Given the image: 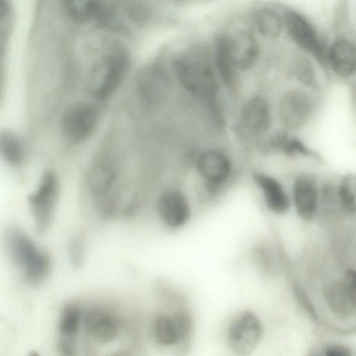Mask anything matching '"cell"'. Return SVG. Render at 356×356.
<instances>
[{
  "label": "cell",
  "mask_w": 356,
  "mask_h": 356,
  "mask_svg": "<svg viewBox=\"0 0 356 356\" xmlns=\"http://www.w3.org/2000/svg\"><path fill=\"white\" fill-rule=\"evenodd\" d=\"M312 106L311 99L305 91L295 89L287 92L279 104L281 123L289 130L299 129L309 118Z\"/></svg>",
  "instance_id": "13"
},
{
  "label": "cell",
  "mask_w": 356,
  "mask_h": 356,
  "mask_svg": "<svg viewBox=\"0 0 356 356\" xmlns=\"http://www.w3.org/2000/svg\"><path fill=\"white\" fill-rule=\"evenodd\" d=\"M195 165L204 187L211 194L218 192L233 174V165L229 158L216 149H208L200 153L196 158Z\"/></svg>",
  "instance_id": "9"
},
{
  "label": "cell",
  "mask_w": 356,
  "mask_h": 356,
  "mask_svg": "<svg viewBox=\"0 0 356 356\" xmlns=\"http://www.w3.org/2000/svg\"><path fill=\"white\" fill-rule=\"evenodd\" d=\"M0 158L13 168H20L26 163L28 149L16 134L6 130L0 131Z\"/></svg>",
  "instance_id": "18"
},
{
  "label": "cell",
  "mask_w": 356,
  "mask_h": 356,
  "mask_svg": "<svg viewBox=\"0 0 356 356\" xmlns=\"http://www.w3.org/2000/svg\"><path fill=\"white\" fill-rule=\"evenodd\" d=\"M28 356H40V355L37 352L33 351V352L30 353Z\"/></svg>",
  "instance_id": "27"
},
{
  "label": "cell",
  "mask_w": 356,
  "mask_h": 356,
  "mask_svg": "<svg viewBox=\"0 0 356 356\" xmlns=\"http://www.w3.org/2000/svg\"><path fill=\"white\" fill-rule=\"evenodd\" d=\"M216 65L224 83L231 86L234 81V65L230 60L226 38L218 39L216 47Z\"/></svg>",
  "instance_id": "22"
},
{
  "label": "cell",
  "mask_w": 356,
  "mask_h": 356,
  "mask_svg": "<svg viewBox=\"0 0 356 356\" xmlns=\"http://www.w3.org/2000/svg\"><path fill=\"white\" fill-rule=\"evenodd\" d=\"M254 21L257 30L266 38H277L282 31V20L273 10L268 9L259 10L255 15Z\"/></svg>",
  "instance_id": "21"
},
{
  "label": "cell",
  "mask_w": 356,
  "mask_h": 356,
  "mask_svg": "<svg viewBox=\"0 0 356 356\" xmlns=\"http://www.w3.org/2000/svg\"><path fill=\"white\" fill-rule=\"evenodd\" d=\"M227 51L234 67L251 68L259 55V46L254 36L247 31H240L226 38Z\"/></svg>",
  "instance_id": "15"
},
{
  "label": "cell",
  "mask_w": 356,
  "mask_h": 356,
  "mask_svg": "<svg viewBox=\"0 0 356 356\" xmlns=\"http://www.w3.org/2000/svg\"><path fill=\"white\" fill-rule=\"evenodd\" d=\"M86 241L81 235L75 236L70 243L69 252L75 265H80L86 255Z\"/></svg>",
  "instance_id": "24"
},
{
  "label": "cell",
  "mask_w": 356,
  "mask_h": 356,
  "mask_svg": "<svg viewBox=\"0 0 356 356\" xmlns=\"http://www.w3.org/2000/svg\"><path fill=\"white\" fill-rule=\"evenodd\" d=\"M317 356H353L350 348L343 343H332L327 346Z\"/></svg>",
  "instance_id": "26"
},
{
  "label": "cell",
  "mask_w": 356,
  "mask_h": 356,
  "mask_svg": "<svg viewBox=\"0 0 356 356\" xmlns=\"http://www.w3.org/2000/svg\"><path fill=\"white\" fill-rule=\"evenodd\" d=\"M63 8L74 21L86 22L93 18H99L102 4L90 0H70L63 2Z\"/></svg>",
  "instance_id": "20"
},
{
  "label": "cell",
  "mask_w": 356,
  "mask_h": 356,
  "mask_svg": "<svg viewBox=\"0 0 356 356\" xmlns=\"http://www.w3.org/2000/svg\"><path fill=\"white\" fill-rule=\"evenodd\" d=\"M264 327L255 313L244 310L230 321L226 332L229 348L236 356H248L260 342Z\"/></svg>",
  "instance_id": "7"
},
{
  "label": "cell",
  "mask_w": 356,
  "mask_h": 356,
  "mask_svg": "<svg viewBox=\"0 0 356 356\" xmlns=\"http://www.w3.org/2000/svg\"><path fill=\"white\" fill-rule=\"evenodd\" d=\"M3 242L8 259L26 283L37 286L48 278L53 267L51 255L29 232L11 226Z\"/></svg>",
  "instance_id": "2"
},
{
  "label": "cell",
  "mask_w": 356,
  "mask_h": 356,
  "mask_svg": "<svg viewBox=\"0 0 356 356\" xmlns=\"http://www.w3.org/2000/svg\"><path fill=\"white\" fill-rule=\"evenodd\" d=\"M290 197L291 207L305 221H312L318 215L321 205V188L312 175L302 173L293 181Z\"/></svg>",
  "instance_id": "11"
},
{
  "label": "cell",
  "mask_w": 356,
  "mask_h": 356,
  "mask_svg": "<svg viewBox=\"0 0 356 356\" xmlns=\"http://www.w3.org/2000/svg\"><path fill=\"white\" fill-rule=\"evenodd\" d=\"M178 79L186 91L192 95L213 103L218 95V85L214 71L204 57L188 56L175 62Z\"/></svg>",
  "instance_id": "4"
},
{
  "label": "cell",
  "mask_w": 356,
  "mask_h": 356,
  "mask_svg": "<svg viewBox=\"0 0 356 356\" xmlns=\"http://www.w3.org/2000/svg\"><path fill=\"white\" fill-rule=\"evenodd\" d=\"M285 22L291 38L300 47L318 59L323 56V49L318 35L307 20L300 14L289 12Z\"/></svg>",
  "instance_id": "16"
},
{
  "label": "cell",
  "mask_w": 356,
  "mask_h": 356,
  "mask_svg": "<svg viewBox=\"0 0 356 356\" xmlns=\"http://www.w3.org/2000/svg\"><path fill=\"white\" fill-rule=\"evenodd\" d=\"M323 311L327 318L341 325L355 323L356 316V274L346 268L340 277L326 282L321 288Z\"/></svg>",
  "instance_id": "3"
},
{
  "label": "cell",
  "mask_w": 356,
  "mask_h": 356,
  "mask_svg": "<svg viewBox=\"0 0 356 356\" xmlns=\"http://www.w3.org/2000/svg\"><path fill=\"white\" fill-rule=\"evenodd\" d=\"M136 87L140 99L146 106H158L168 92V74L161 65H148L138 73Z\"/></svg>",
  "instance_id": "12"
},
{
  "label": "cell",
  "mask_w": 356,
  "mask_h": 356,
  "mask_svg": "<svg viewBox=\"0 0 356 356\" xmlns=\"http://www.w3.org/2000/svg\"><path fill=\"white\" fill-rule=\"evenodd\" d=\"M241 123L245 131L251 135L264 134L270 123V109L266 100L261 97L250 99L243 108Z\"/></svg>",
  "instance_id": "17"
},
{
  "label": "cell",
  "mask_w": 356,
  "mask_h": 356,
  "mask_svg": "<svg viewBox=\"0 0 356 356\" xmlns=\"http://www.w3.org/2000/svg\"><path fill=\"white\" fill-rule=\"evenodd\" d=\"M337 202L339 207L347 214L355 212V193L351 181L345 179L336 188Z\"/></svg>",
  "instance_id": "23"
},
{
  "label": "cell",
  "mask_w": 356,
  "mask_h": 356,
  "mask_svg": "<svg viewBox=\"0 0 356 356\" xmlns=\"http://www.w3.org/2000/svg\"><path fill=\"white\" fill-rule=\"evenodd\" d=\"M127 57L120 52L111 53L99 58L92 67L88 77L89 92L104 99L118 88L127 70Z\"/></svg>",
  "instance_id": "6"
},
{
  "label": "cell",
  "mask_w": 356,
  "mask_h": 356,
  "mask_svg": "<svg viewBox=\"0 0 356 356\" xmlns=\"http://www.w3.org/2000/svg\"><path fill=\"white\" fill-rule=\"evenodd\" d=\"M156 216L166 228L181 229L190 221L193 208L186 193L178 186H168L159 192L154 203Z\"/></svg>",
  "instance_id": "8"
},
{
  "label": "cell",
  "mask_w": 356,
  "mask_h": 356,
  "mask_svg": "<svg viewBox=\"0 0 356 356\" xmlns=\"http://www.w3.org/2000/svg\"><path fill=\"white\" fill-rule=\"evenodd\" d=\"M252 177L261 193L264 204L271 213L284 215L291 209L290 194L277 179L261 172H254Z\"/></svg>",
  "instance_id": "14"
},
{
  "label": "cell",
  "mask_w": 356,
  "mask_h": 356,
  "mask_svg": "<svg viewBox=\"0 0 356 356\" xmlns=\"http://www.w3.org/2000/svg\"><path fill=\"white\" fill-rule=\"evenodd\" d=\"M99 121L95 107L84 102H74L63 113L62 133L69 140L79 143L87 139L95 131Z\"/></svg>",
  "instance_id": "10"
},
{
  "label": "cell",
  "mask_w": 356,
  "mask_h": 356,
  "mask_svg": "<svg viewBox=\"0 0 356 356\" xmlns=\"http://www.w3.org/2000/svg\"><path fill=\"white\" fill-rule=\"evenodd\" d=\"M143 316L147 345L170 356H186L195 322L190 305L181 293L168 284L159 283L152 307Z\"/></svg>",
  "instance_id": "1"
},
{
  "label": "cell",
  "mask_w": 356,
  "mask_h": 356,
  "mask_svg": "<svg viewBox=\"0 0 356 356\" xmlns=\"http://www.w3.org/2000/svg\"><path fill=\"white\" fill-rule=\"evenodd\" d=\"M329 60L333 70L339 76L348 77L355 70V51L353 45L347 40L334 42L329 51Z\"/></svg>",
  "instance_id": "19"
},
{
  "label": "cell",
  "mask_w": 356,
  "mask_h": 356,
  "mask_svg": "<svg viewBox=\"0 0 356 356\" xmlns=\"http://www.w3.org/2000/svg\"><path fill=\"white\" fill-rule=\"evenodd\" d=\"M295 74L296 76L304 83L309 84L314 78L312 67L305 58H299L295 66Z\"/></svg>",
  "instance_id": "25"
},
{
  "label": "cell",
  "mask_w": 356,
  "mask_h": 356,
  "mask_svg": "<svg viewBox=\"0 0 356 356\" xmlns=\"http://www.w3.org/2000/svg\"><path fill=\"white\" fill-rule=\"evenodd\" d=\"M60 195V181L58 175L52 170H45L28 198L33 225L38 233H44L51 225Z\"/></svg>",
  "instance_id": "5"
}]
</instances>
